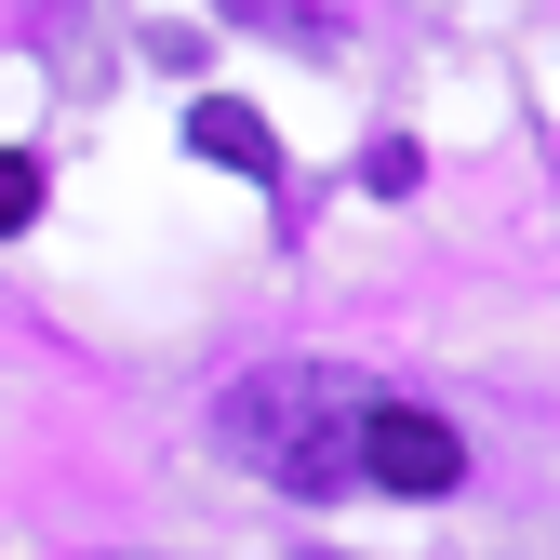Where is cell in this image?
I'll return each instance as SVG.
<instances>
[{"label":"cell","mask_w":560,"mask_h":560,"mask_svg":"<svg viewBox=\"0 0 560 560\" xmlns=\"http://www.w3.org/2000/svg\"><path fill=\"white\" fill-rule=\"evenodd\" d=\"M361 413H374L361 374L267 361V374H241L214 400V441H228V467L280 480V494H347V480H361Z\"/></svg>","instance_id":"6da1fadb"},{"label":"cell","mask_w":560,"mask_h":560,"mask_svg":"<svg viewBox=\"0 0 560 560\" xmlns=\"http://www.w3.org/2000/svg\"><path fill=\"white\" fill-rule=\"evenodd\" d=\"M361 480H374V494H454L467 441L441 428V413H413V400H374L361 413Z\"/></svg>","instance_id":"7a4b0ae2"},{"label":"cell","mask_w":560,"mask_h":560,"mask_svg":"<svg viewBox=\"0 0 560 560\" xmlns=\"http://www.w3.org/2000/svg\"><path fill=\"white\" fill-rule=\"evenodd\" d=\"M187 148H200V161H241V174H280V148H267V120H254V107H200V120H187Z\"/></svg>","instance_id":"3957f363"},{"label":"cell","mask_w":560,"mask_h":560,"mask_svg":"<svg viewBox=\"0 0 560 560\" xmlns=\"http://www.w3.org/2000/svg\"><path fill=\"white\" fill-rule=\"evenodd\" d=\"M27 214H40V161H27V148H0V228H27Z\"/></svg>","instance_id":"277c9868"}]
</instances>
